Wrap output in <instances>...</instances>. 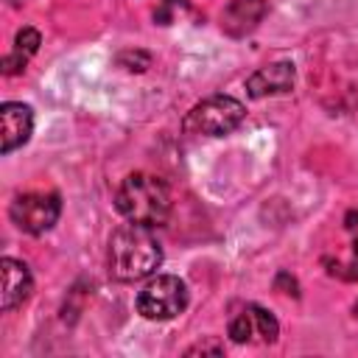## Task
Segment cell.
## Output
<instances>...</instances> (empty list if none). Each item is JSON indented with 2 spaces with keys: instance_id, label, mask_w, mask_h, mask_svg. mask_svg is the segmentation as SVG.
<instances>
[{
  "instance_id": "7c38bea8",
  "label": "cell",
  "mask_w": 358,
  "mask_h": 358,
  "mask_svg": "<svg viewBox=\"0 0 358 358\" xmlns=\"http://www.w3.org/2000/svg\"><path fill=\"white\" fill-rule=\"evenodd\" d=\"M229 336H232L235 344H243V341H249V338L255 336V322H252L249 308H246L243 313H238V316L229 322Z\"/></svg>"
},
{
  "instance_id": "e0dca14e",
  "label": "cell",
  "mask_w": 358,
  "mask_h": 358,
  "mask_svg": "<svg viewBox=\"0 0 358 358\" xmlns=\"http://www.w3.org/2000/svg\"><path fill=\"white\" fill-rule=\"evenodd\" d=\"M11 3H22V0H11Z\"/></svg>"
},
{
  "instance_id": "3957f363",
  "label": "cell",
  "mask_w": 358,
  "mask_h": 358,
  "mask_svg": "<svg viewBox=\"0 0 358 358\" xmlns=\"http://www.w3.org/2000/svg\"><path fill=\"white\" fill-rule=\"evenodd\" d=\"M246 117V106L232 95H210L199 101L182 120L187 134H207V137H224L235 131Z\"/></svg>"
},
{
  "instance_id": "4fadbf2b",
  "label": "cell",
  "mask_w": 358,
  "mask_h": 358,
  "mask_svg": "<svg viewBox=\"0 0 358 358\" xmlns=\"http://www.w3.org/2000/svg\"><path fill=\"white\" fill-rule=\"evenodd\" d=\"M117 64L131 73H143L151 64V56L145 50H123V53H117Z\"/></svg>"
},
{
  "instance_id": "30bf717a",
  "label": "cell",
  "mask_w": 358,
  "mask_h": 358,
  "mask_svg": "<svg viewBox=\"0 0 358 358\" xmlns=\"http://www.w3.org/2000/svg\"><path fill=\"white\" fill-rule=\"evenodd\" d=\"M39 42H42V36H39L36 28H22V31H17V36H14V50H11L8 56H3V73H6V76L22 73L25 64H28V59L39 50Z\"/></svg>"
},
{
  "instance_id": "5b68a950",
  "label": "cell",
  "mask_w": 358,
  "mask_h": 358,
  "mask_svg": "<svg viewBox=\"0 0 358 358\" xmlns=\"http://www.w3.org/2000/svg\"><path fill=\"white\" fill-rule=\"evenodd\" d=\"M8 215L17 224V229H22L28 235H42L59 221L62 199L53 190H48V193L45 190H31V193H22L11 201Z\"/></svg>"
},
{
  "instance_id": "8992f818",
  "label": "cell",
  "mask_w": 358,
  "mask_h": 358,
  "mask_svg": "<svg viewBox=\"0 0 358 358\" xmlns=\"http://www.w3.org/2000/svg\"><path fill=\"white\" fill-rule=\"evenodd\" d=\"M34 131V109L20 101H6L0 106V151L11 154L14 148L25 145Z\"/></svg>"
},
{
  "instance_id": "7a4b0ae2",
  "label": "cell",
  "mask_w": 358,
  "mask_h": 358,
  "mask_svg": "<svg viewBox=\"0 0 358 358\" xmlns=\"http://www.w3.org/2000/svg\"><path fill=\"white\" fill-rule=\"evenodd\" d=\"M115 207L123 218L143 224V227H162L171 215V193L168 185L145 171L129 173L117 193H115Z\"/></svg>"
},
{
  "instance_id": "277c9868",
  "label": "cell",
  "mask_w": 358,
  "mask_h": 358,
  "mask_svg": "<svg viewBox=\"0 0 358 358\" xmlns=\"http://www.w3.org/2000/svg\"><path fill=\"white\" fill-rule=\"evenodd\" d=\"M187 308V285L176 274L151 277L137 294V310L151 322H168Z\"/></svg>"
},
{
  "instance_id": "2e32d148",
  "label": "cell",
  "mask_w": 358,
  "mask_h": 358,
  "mask_svg": "<svg viewBox=\"0 0 358 358\" xmlns=\"http://www.w3.org/2000/svg\"><path fill=\"white\" fill-rule=\"evenodd\" d=\"M352 268H355V277H358V238L352 241Z\"/></svg>"
},
{
  "instance_id": "ba28073f",
  "label": "cell",
  "mask_w": 358,
  "mask_h": 358,
  "mask_svg": "<svg viewBox=\"0 0 358 358\" xmlns=\"http://www.w3.org/2000/svg\"><path fill=\"white\" fill-rule=\"evenodd\" d=\"M0 271H3V310H14L17 305H22L31 291H34V277L28 271V266L22 260L14 257H3L0 260Z\"/></svg>"
},
{
  "instance_id": "8fae6325",
  "label": "cell",
  "mask_w": 358,
  "mask_h": 358,
  "mask_svg": "<svg viewBox=\"0 0 358 358\" xmlns=\"http://www.w3.org/2000/svg\"><path fill=\"white\" fill-rule=\"evenodd\" d=\"M249 313H252V322H255V336H260L266 344H274L277 336H280L277 319L266 308H260V305H249Z\"/></svg>"
},
{
  "instance_id": "9a60e30c",
  "label": "cell",
  "mask_w": 358,
  "mask_h": 358,
  "mask_svg": "<svg viewBox=\"0 0 358 358\" xmlns=\"http://www.w3.org/2000/svg\"><path fill=\"white\" fill-rule=\"evenodd\" d=\"M344 227H347V229H355V227H358V210H350V213H347Z\"/></svg>"
},
{
  "instance_id": "6da1fadb",
  "label": "cell",
  "mask_w": 358,
  "mask_h": 358,
  "mask_svg": "<svg viewBox=\"0 0 358 358\" xmlns=\"http://www.w3.org/2000/svg\"><path fill=\"white\" fill-rule=\"evenodd\" d=\"M109 277L117 282H137L154 274L162 263V246L154 238L151 227L123 224L109 238Z\"/></svg>"
},
{
  "instance_id": "ac0fdd59",
  "label": "cell",
  "mask_w": 358,
  "mask_h": 358,
  "mask_svg": "<svg viewBox=\"0 0 358 358\" xmlns=\"http://www.w3.org/2000/svg\"><path fill=\"white\" fill-rule=\"evenodd\" d=\"M355 313H358V305H355Z\"/></svg>"
},
{
  "instance_id": "5bb4252c",
  "label": "cell",
  "mask_w": 358,
  "mask_h": 358,
  "mask_svg": "<svg viewBox=\"0 0 358 358\" xmlns=\"http://www.w3.org/2000/svg\"><path fill=\"white\" fill-rule=\"evenodd\" d=\"M199 352H201V355H207V352H210V355H221V352H224V344H218L215 338H210V341H199V344H193V347L187 350V355H199Z\"/></svg>"
},
{
  "instance_id": "52a82bcc",
  "label": "cell",
  "mask_w": 358,
  "mask_h": 358,
  "mask_svg": "<svg viewBox=\"0 0 358 358\" xmlns=\"http://www.w3.org/2000/svg\"><path fill=\"white\" fill-rule=\"evenodd\" d=\"M296 70L291 62H271L266 67H257L246 78V92L249 98H266V95H285L294 90Z\"/></svg>"
},
{
  "instance_id": "9c48e42d",
  "label": "cell",
  "mask_w": 358,
  "mask_h": 358,
  "mask_svg": "<svg viewBox=\"0 0 358 358\" xmlns=\"http://www.w3.org/2000/svg\"><path fill=\"white\" fill-rule=\"evenodd\" d=\"M263 14H266V0H229L227 8L221 11V28L229 36H243L252 28H257Z\"/></svg>"
}]
</instances>
